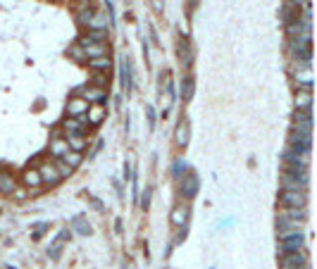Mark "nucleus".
I'll return each mask as SVG.
<instances>
[{"instance_id": "nucleus-1", "label": "nucleus", "mask_w": 317, "mask_h": 269, "mask_svg": "<svg viewBox=\"0 0 317 269\" xmlns=\"http://www.w3.org/2000/svg\"><path fill=\"white\" fill-rule=\"evenodd\" d=\"M310 176L308 169H298V167H286L281 174V189L284 191H308Z\"/></svg>"}, {"instance_id": "nucleus-2", "label": "nucleus", "mask_w": 317, "mask_h": 269, "mask_svg": "<svg viewBox=\"0 0 317 269\" xmlns=\"http://www.w3.org/2000/svg\"><path fill=\"white\" fill-rule=\"evenodd\" d=\"M279 205L281 207H291V210H305L308 205V195L305 191H284L279 193Z\"/></svg>"}, {"instance_id": "nucleus-3", "label": "nucleus", "mask_w": 317, "mask_h": 269, "mask_svg": "<svg viewBox=\"0 0 317 269\" xmlns=\"http://www.w3.org/2000/svg\"><path fill=\"white\" fill-rule=\"evenodd\" d=\"M198 189H200V179L196 172H186L181 176V184H179V195L186 198V200H193L198 195Z\"/></svg>"}, {"instance_id": "nucleus-4", "label": "nucleus", "mask_w": 317, "mask_h": 269, "mask_svg": "<svg viewBox=\"0 0 317 269\" xmlns=\"http://www.w3.org/2000/svg\"><path fill=\"white\" fill-rule=\"evenodd\" d=\"M305 248V236L303 231L301 233H296V236H289V238H284V241H279V250H277V255H289V253H298V250H303Z\"/></svg>"}, {"instance_id": "nucleus-5", "label": "nucleus", "mask_w": 317, "mask_h": 269, "mask_svg": "<svg viewBox=\"0 0 317 269\" xmlns=\"http://www.w3.org/2000/svg\"><path fill=\"white\" fill-rule=\"evenodd\" d=\"M281 160H284V164H286V167L308 169V164H310V155L298 153V150H293V148H286V150H284V155H281Z\"/></svg>"}, {"instance_id": "nucleus-6", "label": "nucleus", "mask_w": 317, "mask_h": 269, "mask_svg": "<svg viewBox=\"0 0 317 269\" xmlns=\"http://www.w3.org/2000/svg\"><path fill=\"white\" fill-rule=\"evenodd\" d=\"M67 112H69V117H74V119H79L81 124H86V112H88V103H86L83 98H69Z\"/></svg>"}, {"instance_id": "nucleus-7", "label": "nucleus", "mask_w": 317, "mask_h": 269, "mask_svg": "<svg viewBox=\"0 0 317 269\" xmlns=\"http://www.w3.org/2000/svg\"><path fill=\"white\" fill-rule=\"evenodd\" d=\"M279 265H281V269L305 267V265H308V257H305L303 250H298V253H289V255H281V257H279Z\"/></svg>"}, {"instance_id": "nucleus-8", "label": "nucleus", "mask_w": 317, "mask_h": 269, "mask_svg": "<svg viewBox=\"0 0 317 269\" xmlns=\"http://www.w3.org/2000/svg\"><path fill=\"white\" fill-rule=\"evenodd\" d=\"M177 55H179L181 67L189 69L193 65V50H191V43H189V38H186V36H181L179 43H177Z\"/></svg>"}, {"instance_id": "nucleus-9", "label": "nucleus", "mask_w": 317, "mask_h": 269, "mask_svg": "<svg viewBox=\"0 0 317 269\" xmlns=\"http://www.w3.org/2000/svg\"><path fill=\"white\" fill-rule=\"evenodd\" d=\"M39 176H41V184H48V186H57L60 179H62V176L57 174L55 164H50V162H45V164L39 167Z\"/></svg>"}, {"instance_id": "nucleus-10", "label": "nucleus", "mask_w": 317, "mask_h": 269, "mask_svg": "<svg viewBox=\"0 0 317 269\" xmlns=\"http://www.w3.org/2000/svg\"><path fill=\"white\" fill-rule=\"evenodd\" d=\"M119 77H122V88H124L126 93H131V88H134V74H131V60L129 57H122V62H119Z\"/></svg>"}, {"instance_id": "nucleus-11", "label": "nucleus", "mask_w": 317, "mask_h": 269, "mask_svg": "<svg viewBox=\"0 0 317 269\" xmlns=\"http://www.w3.org/2000/svg\"><path fill=\"white\" fill-rule=\"evenodd\" d=\"M77 93L83 95V100H86V103L91 100V103H98V105H103V103H105V98H108L103 88H93V86H83V88H77Z\"/></svg>"}, {"instance_id": "nucleus-12", "label": "nucleus", "mask_w": 317, "mask_h": 269, "mask_svg": "<svg viewBox=\"0 0 317 269\" xmlns=\"http://www.w3.org/2000/svg\"><path fill=\"white\" fill-rule=\"evenodd\" d=\"M189 136H191V124H189V119H181L177 124V131H174V143L179 148H186L189 146Z\"/></svg>"}, {"instance_id": "nucleus-13", "label": "nucleus", "mask_w": 317, "mask_h": 269, "mask_svg": "<svg viewBox=\"0 0 317 269\" xmlns=\"http://www.w3.org/2000/svg\"><path fill=\"white\" fill-rule=\"evenodd\" d=\"M48 150H50V155H53V160H60L65 153H67V141H65V136L55 134L53 138H50V146H48Z\"/></svg>"}, {"instance_id": "nucleus-14", "label": "nucleus", "mask_w": 317, "mask_h": 269, "mask_svg": "<svg viewBox=\"0 0 317 269\" xmlns=\"http://www.w3.org/2000/svg\"><path fill=\"white\" fill-rule=\"evenodd\" d=\"M67 238H69V229H62L55 236V241L50 243V248H48V257H50V260H57V257H60V253H62V245L67 243Z\"/></svg>"}, {"instance_id": "nucleus-15", "label": "nucleus", "mask_w": 317, "mask_h": 269, "mask_svg": "<svg viewBox=\"0 0 317 269\" xmlns=\"http://www.w3.org/2000/svg\"><path fill=\"white\" fill-rule=\"evenodd\" d=\"M69 227H72V231H77L79 236H91L93 233V229H91V224H88V219L83 215H77L69 219Z\"/></svg>"}, {"instance_id": "nucleus-16", "label": "nucleus", "mask_w": 317, "mask_h": 269, "mask_svg": "<svg viewBox=\"0 0 317 269\" xmlns=\"http://www.w3.org/2000/svg\"><path fill=\"white\" fill-rule=\"evenodd\" d=\"M169 222H172V227H186V222H189V207L186 205H177L172 210V215H169Z\"/></svg>"}, {"instance_id": "nucleus-17", "label": "nucleus", "mask_w": 317, "mask_h": 269, "mask_svg": "<svg viewBox=\"0 0 317 269\" xmlns=\"http://www.w3.org/2000/svg\"><path fill=\"white\" fill-rule=\"evenodd\" d=\"M105 38H108V29L105 31H88L79 38V45L86 48V45H93V43H105Z\"/></svg>"}, {"instance_id": "nucleus-18", "label": "nucleus", "mask_w": 317, "mask_h": 269, "mask_svg": "<svg viewBox=\"0 0 317 269\" xmlns=\"http://www.w3.org/2000/svg\"><path fill=\"white\" fill-rule=\"evenodd\" d=\"M108 53H110V45L108 43H93V45H86L83 48L86 60H91V57H105Z\"/></svg>"}, {"instance_id": "nucleus-19", "label": "nucleus", "mask_w": 317, "mask_h": 269, "mask_svg": "<svg viewBox=\"0 0 317 269\" xmlns=\"http://www.w3.org/2000/svg\"><path fill=\"white\" fill-rule=\"evenodd\" d=\"M296 110H301V112L313 110V93L310 91H298L296 93Z\"/></svg>"}, {"instance_id": "nucleus-20", "label": "nucleus", "mask_w": 317, "mask_h": 269, "mask_svg": "<svg viewBox=\"0 0 317 269\" xmlns=\"http://www.w3.org/2000/svg\"><path fill=\"white\" fill-rule=\"evenodd\" d=\"M110 24V19H108V14L103 12H93L91 17V22H88V31H105Z\"/></svg>"}, {"instance_id": "nucleus-21", "label": "nucleus", "mask_w": 317, "mask_h": 269, "mask_svg": "<svg viewBox=\"0 0 317 269\" xmlns=\"http://www.w3.org/2000/svg\"><path fill=\"white\" fill-rule=\"evenodd\" d=\"M65 141H67V148L74 150V153H83V148H86V138H83V134H67L65 136Z\"/></svg>"}, {"instance_id": "nucleus-22", "label": "nucleus", "mask_w": 317, "mask_h": 269, "mask_svg": "<svg viewBox=\"0 0 317 269\" xmlns=\"http://www.w3.org/2000/svg\"><path fill=\"white\" fill-rule=\"evenodd\" d=\"M193 91H196V79L189 74V77H184V79H181V100H184V103H189V100L193 98Z\"/></svg>"}, {"instance_id": "nucleus-23", "label": "nucleus", "mask_w": 317, "mask_h": 269, "mask_svg": "<svg viewBox=\"0 0 317 269\" xmlns=\"http://www.w3.org/2000/svg\"><path fill=\"white\" fill-rule=\"evenodd\" d=\"M88 67L93 69V72L108 74V72H110V57H108V55H105V57H91V60H88Z\"/></svg>"}, {"instance_id": "nucleus-24", "label": "nucleus", "mask_w": 317, "mask_h": 269, "mask_svg": "<svg viewBox=\"0 0 317 269\" xmlns=\"http://www.w3.org/2000/svg\"><path fill=\"white\" fill-rule=\"evenodd\" d=\"M103 119H105V105H96L86 112V121H91V126H98Z\"/></svg>"}, {"instance_id": "nucleus-25", "label": "nucleus", "mask_w": 317, "mask_h": 269, "mask_svg": "<svg viewBox=\"0 0 317 269\" xmlns=\"http://www.w3.org/2000/svg\"><path fill=\"white\" fill-rule=\"evenodd\" d=\"M0 193L2 195H12L14 193V179L10 172H0Z\"/></svg>"}, {"instance_id": "nucleus-26", "label": "nucleus", "mask_w": 317, "mask_h": 269, "mask_svg": "<svg viewBox=\"0 0 317 269\" xmlns=\"http://www.w3.org/2000/svg\"><path fill=\"white\" fill-rule=\"evenodd\" d=\"M22 181L27 184L29 189H36V186H41V176H39V169H24V174H22Z\"/></svg>"}, {"instance_id": "nucleus-27", "label": "nucleus", "mask_w": 317, "mask_h": 269, "mask_svg": "<svg viewBox=\"0 0 317 269\" xmlns=\"http://www.w3.org/2000/svg\"><path fill=\"white\" fill-rule=\"evenodd\" d=\"M279 17H281V24L286 27V24H291V22H296L298 19V12H293V7L291 5H281V10H279Z\"/></svg>"}, {"instance_id": "nucleus-28", "label": "nucleus", "mask_w": 317, "mask_h": 269, "mask_svg": "<svg viewBox=\"0 0 317 269\" xmlns=\"http://www.w3.org/2000/svg\"><path fill=\"white\" fill-rule=\"evenodd\" d=\"M62 129L67 134H83V124L79 119H74V117H67V119L62 121Z\"/></svg>"}, {"instance_id": "nucleus-29", "label": "nucleus", "mask_w": 317, "mask_h": 269, "mask_svg": "<svg viewBox=\"0 0 317 269\" xmlns=\"http://www.w3.org/2000/svg\"><path fill=\"white\" fill-rule=\"evenodd\" d=\"M60 160L65 162V164H69L72 169H77V167L81 164V153H74V150H67V153H65V155H62Z\"/></svg>"}, {"instance_id": "nucleus-30", "label": "nucleus", "mask_w": 317, "mask_h": 269, "mask_svg": "<svg viewBox=\"0 0 317 269\" xmlns=\"http://www.w3.org/2000/svg\"><path fill=\"white\" fill-rule=\"evenodd\" d=\"M93 12H96V10H93L91 5H88V7H81V10L77 12V24H79V27H88V22H91Z\"/></svg>"}, {"instance_id": "nucleus-31", "label": "nucleus", "mask_w": 317, "mask_h": 269, "mask_svg": "<svg viewBox=\"0 0 317 269\" xmlns=\"http://www.w3.org/2000/svg\"><path fill=\"white\" fill-rule=\"evenodd\" d=\"M53 164H55V169H57V174L62 176V179H67V176L74 174V169L69 167V164H65L62 160H53Z\"/></svg>"}, {"instance_id": "nucleus-32", "label": "nucleus", "mask_w": 317, "mask_h": 269, "mask_svg": "<svg viewBox=\"0 0 317 269\" xmlns=\"http://www.w3.org/2000/svg\"><path fill=\"white\" fill-rule=\"evenodd\" d=\"M88 86H93V88H105V86H108V74H100V72H96Z\"/></svg>"}, {"instance_id": "nucleus-33", "label": "nucleus", "mask_w": 317, "mask_h": 269, "mask_svg": "<svg viewBox=\"0 0 317 269\" xmlns=\"http://www.w3.org/2000/svg\"><path fill=\"white\" fill-rule=\"evenodd\" d=\"M67 53L72 55L74 60H79V62H83V60H86V55H83V48H81V45H79V43H74V45H69V50H67Z\"/></svg>"}, {"instance_id": "nucleus-34", "label": "nucleus", "mask_w": 317, "mask_h": 269, "mask_svg": "<svg viewBox=\"0 0 317 269\" xmlns=\"http://www.w3.org/2000/svg\"><path fill=\"white\" fill-rule=\"evenodd\" d=\"M186 169H189V167H186V162H184V160H177V162H174V167H172V176H177V179H181Z\"/></svg>"}, {"instance_id": "nucleus-35", "label": "nucleus", "mask_w": 317, "mask_h": 269, "mask_svg": "<svg viewBox=\"0 0 317 269\" xmlns=\"http://www.w3.org/2000/svg\"><path fill=\"white\" fill-rule=\"evenodd\" d=\"M48 227H50V224H48V222H39V224H34V233H31V236H34V238H41L43 233H45V229H48Z\"/></svg>"}, {"instance_id": "nucleus-36", "label": "nucleus", "mask_w": 317, "mask_h": 269, "mask_svg": "<svg viewBox=\"0 0 317 269\" xmlns=\"http://www.w3.org/2000/svg\"><path fill=\"white\" fill-rule=\"evenodd\" d=\"M293 121H313V112H301V110H296Z\"/></svg>"}, {"instance_id": "nucleus-37", "label": "nucleus", "mask_w": 317, "mask_h": 269, "mask_svg": "<svg viewBox=\"0 0 317 269\" xmlns=\"http://www.w3.org/2000/svg\"><path fill=\"white\" fill-rule=\"evenodd\" d=\"M148 205H151V189L146 186L143 195H141V207H143V210H148Z\"/></svg>"}, {"instance_id": "nucleus-38", "label": "nucleus", "mask_w": 317, "mask_h": 269, "mask_svg": "<svg viewBox=\"0 0 317 269\" xmlns=\"http://www.w3.org/2000/svg\"><path fill=\"white\" fill-rule=\"evenodd\" d=\"M286 5H291V7H310V0H289Z\"/></svg>"}, {"instance_id": "nucleus-39", "label": "nucleus", "mask_w": 317, "mask_h": 269, "mask_svg": "<svg viewBox=\"0 0 317 269\" xmlns=\"http://www.w3.org/2000/svg\"><path fill=\"white\" fill-rule=\"evenodd\" d=\"M146 115H148V126H155V110H153V105H148V108H146Z\"/></svg>"}, {"instance_id": "nucleus-40", "label": "nucleus", "mask_w": 317, "mask_h": 269, "mask_svg": "<svg viewBox=\"0 0 317 269\" xmlns=\"http://www.w3.org/2000/svg\"><path fill=\"white\" fill-rule=\"evenodd\" d=\"M88 202L96 207V212H103V210H105V207H103V202L98 200V198H93V195H88Z\"/></svg>"}, {"instance_id": "nucleus-41", "label": "nucleus", "mask_w": 317, "mask_h": 269, "mask_svg": "<svg viewBox=\"0 0 317 269\" xmlns=\"http://www.w3.org/2000/svg\"><path fill=\"white\" fill-rule=\"evenodd\" d=\"M155 2V10H162V0H153Z\"/></svg>"}, {"instance_id": "nucleus-42", "label": "nucleus", "mask_w": 317, "mask_h": 269, "mask_svg": "<svg viewBox=\"0 0 317 269\" xmlns=\"http://www.w3.org/2000/svg\"><path fill=\"white\" fill-rule=\"evenodd\" d=\"M189 2H191V7H196V5H198V0H189Z\"/></svg>"}, {"instance_id": "nucleus-43", "label": "nucleus", "mask_w": 317, "mask_h": 269, "mask_svg": "<svg viewBox=\"0 0 317 269\" xmlns=\"http://www.w3.org/2000/svg\"><path fill=\"white\" fill-rule=\"evenodd\" d=\"M296 269H308V265H305V267H296Z\"/></svg>"}, {"instance_id": "nucleus-44", "label": "nucleus", "mask_w": 317, "mask_h": 269, "mask_svg": "<svg viewBox=\"0 0 317 269\" xmlns=\"http://www.w3.org/2000/svg\"><path fill=\"white\" fill-rule=\"evenodd\" d=\"M77 2H79V0H77Z\"/></svg>"}]
</instances>
